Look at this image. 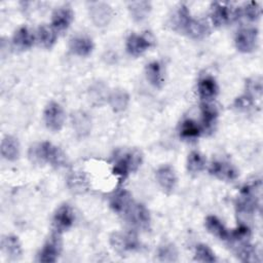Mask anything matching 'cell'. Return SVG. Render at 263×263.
<instances>
[{
	"label": "cell",
	"instance_id": "1",
	"mask_svg": "<svg viewBox=\"0 0 263 263\" xmlns=\"http://www.w3.org/2000/svg\"><path fill=\"white\" fill-rule=\"evenodd\" d=\"M29 157L37 163H48L54 167H62L67 164L66 154L55 145L49 142L37 143L30 147Z\"/></svg>",
	"mask_w": 263,
	"mask_h": 263
},
{
	"label": "cell",
	"instance_id": "2",
	"mask_svg": "<svg viewBox=\"0 0 263 263\" xmlns=\"http://www.w3.org/2000/svg\"><path fill=\"white\" fill-rule=\"evenodd\" d=\"M142 153L141 151L134 149L130 150L122 155L113 167V174L120 177L121 179H124L130 172H136L138 167L142 163Z\"/></svg>",
	"mask_w": 263,
	"mask_h": 263
},
{
	"label": "cell",
	"instance_id": "3",
	"mask_svg": "<svg viewBox=\"0 0 263 263\" xmlns=\"http://www.w3.org/2000/svg\"><path fill=\"white\" fill-rule=\"evenodd\" d=\"M44 122L48 129L59 132L62 129L65 122V112L57 102H49L43 112Z\"/></svg>",
	"mask_w": 263,
	"mask_h": 263
},
{
	"label": "cell",
	"instance_id": "4",
	"mask_svg": "<svg viewBox=\"0 0 263 263\" xmlns=\"http://www.w3.org/2000/svg\"><path fill=\"white\" fill-rule=\"evenodd\" d=\"M59 232L52 233L38 254V261L44 263L55 262L62 251V240Z\"/></svg>",
	"mask_w": 263,
	"mask_h": 263
},
{
	"label": "cell",
	"instance_id": "5",
	"mask_svg": "<svg viewBox=\"0 0 263 263\" xmlns=\"http://www.w3.org/2000/svg\"><path fill=\"white\" fill-rule=\"evenodd\" d=\"M238 51L243 53L252 52L258 43V30L256 28H243L239 30L234 39Z\"/></svg>",
	"mask_w": 263,
	"mask_h": 263
},
{
	"label": "cell",
	"instance_id": "6",
	"mask_svg": "<svg viewBox=\"0 0 263 263\" xmlns=\"http://www.w3.org/2000/svg\"><path fill=\"white\" fill-rule=\"evenodd\" d=\"M125 219L135 227L147 230L150 226V214L147 208L141 203H133L129 211L124 216Z\"/></svg>",
	"mask_w": 263,
	"mask_h": 263
},
{
	"label": "cell",
	"instance_id": "7",
	"mask_svg": "<svg viewBox=\"0 0 263 263\" xmlns=\"http://www.w3.org/2000/svg\"><path fill=\"white\" fill-rule=\"evenodd\" d=\"M112 248L118 253H126L135 251L139 248V240L134 233L114 232L110 236Z\"/></svg>",
	"mask_w": 263,
	"mask_h": 263
},
{
	"label": "cell",
	"instance_id": "8",
	"mask_svg": "<svg viewBox=\"0 0 263 263\" xmlns=\"http://www.w3.org/2000/svg\"><path fill=\"white\" fill-rule=\"evenodd\" d=\"M74 212L69 204H62L54 213L52 224L55 232L62 233L68 230L74 223Z\"/></svg>",
	"mask_w": 263,
	"mask_h": 263
},
{
	"label": "cell",
	"instance_id": "9",
	"mask_svg": "<svg viewBox=\"0 0 263 263\" xmlns=\"http://www.w3.org/2000/svg\"><path fill=\"white\" fill-rule=\"evenodd\" d=\"M238 11L239 10H233L231 7H229L228 4L214 2L212 4V11H211V17H212L213 24L217 27L226 25L232 18L236 17Z\"/></svg>",
	"mask_w": 263,
	"mask_h": 263
},
{
	"label": "cell",
	"instance_id": "10",
	"mask_svg": "<svg viewBox=\"0 0 263 263\" xmlns=\"http://www.w3.org/2000/svg\"><path fill=\"white\" fill-rule=\"evenodd\" d=\"M89 15L96 26L105 27L110 23L113 10L107 3L92 2L89 6Z\"/></svg>",
	"mask_w": 263,
	"mask_h": 263
},
{
	"label": "cell",
	"instance_id": "11",
	"mask_svg": "<svg viewBox=\"0 0 263 263\" xmlns=\"http://www.w3.org/2000/svg\"><path fill=\"white\" fill-rule=\"evenodd\" d=\"M155 178L165 193L170 194L175 190L177 185V176L171 165H162L158 167L155 172Z\"/></svg>",
	"mask_w": 263,
	"mask_h": 263
},
{
	"label": "cell",
	"instance_id": "12",
	"mask_svg": "<svg viewBox=\"0 0 263 263\" xmlns=\"http://www.w3.org/2000/svg\"><path fill=\"white\" fill-rule=\"evenodd\" d=\"M152 45V40L148 35L132 34L126 40V50L130 55L139 57Z\"/></svg>",
	"mask_w": 263,
	"mask_h": 263
},
{
	"label": "cell",
	"instance_id": "13",
	"mask_svg": "<svg viewBox=\"0 0 263 263\" xmlns=\"http://www.w3.org/2000/svg\"><path fill=\"white\" fill-rule=\"evenodd\" d=\"M134 201L132 199V195L126 190H119L114 193L110 198V206L111 209L117 213L118 215L125 216L133 205Z\"/></svg>",
	"mask_w": 263,
	"mask_h": 263
},
{
	"label": "cell",
	"instance_id": "14",
	"mask_svg": "<svg viewBox=\"0 0 263 263\" xmlns=\"http://www.w3.org/2000/svg\"><path fill=\"white\" fill-rule=\"evenodd\" d=\"M74 18V13L72 9L68 6H63L55 9L51 16L52 28L58 32H63L67 30Z\"/></svg>",
	"mask_w": 263,
	"mask_h": 263
},
{
	"label": "cell",
	"instance_id": "15",
	"mask_svg": "<svg viewBox=\"0 0 263 263\" xmlns=\"http://www.w3.org/2000/svg\"><path fill=\"white\" fill-rule=\"evenodd\" d=\"M210 174L225 181H233L238 176L237 170L226 161H214L210 166Z\"/></svg>",
	"mask_w": 263,
	"mask_h": 263
},
{
	"label": "cell",
	"instance_id": "16",
	"mask_svg": "<svg viewBox=\"0 0 263 263\" xmlns=\"http://www.w3.org/2000/svg\"><path fill=\"white\" fill-rule=\"evenodd\" d=\"M72 125L75 130V134L80 137H86L91 129V118L89 115L81 110L75 111L72 113Z\"/></svg>",
	"mask_w": 263,
	"mask_h": 263
},
{
	"label": "cell",
	"instance_id": "17",
	"mask_svg": "<svg viewBox=\"0 0 263 263\" xmlns=\"http://www.w3.org/2000/svg\"><path fill=\"white\" fill-rule=\"evenodd\" d=\"M182 31L187 33V35L193 39H202L210 33V28L205 23L190 16Z\"/></svg>",
	"mask_w": 263,
	"mask_h": 263
},
{
	"label": "cell",
	"instance_id": "18",
	"mask_svg": "<svg viewBox=\"0 0 263 263\" xmlns=\"http://www.w3.org/2000/svg\"><path fill=\"white\" fill-rule=\"evenodd\" d=\"M70 49L79 57H87L93 49V43L90 38L78 35L70 40Z\"/></svg>",
	"mask_w": 263,
	"mask_h": 263
},
{
	"label": "cell",
	"instance_id": "19",
	"mask_svg": "<svg viewBox=\"0 0 263 263\" xmlns=\"http://www.w3.org/2000/svg\"><path fill=\"white\" fill-rule=\"evenodd\" d=\"M146 78L156 88H160L164 83V73L162 66L159 62H151L146 66L145 69Z\"/></svg>",
	"mask_w": 263,
	"mask_h": 263
},
{
	"label": "cell",
	"instance_id": "20",
	"mask_svg": "<svg viewBox=\"0 0 263 263\" xmlns=\"http://www.w3.org/2000/svg\"><path fill=\"white\" fill-rule=\"evenodd\" d=\"M198 95L204 103H208L209 101L213 100L217 93H218V85L215 81L214 78L206 76L201 78L198 81V86H197Z\"/></svg>",
	"mask_w": 263,
	"mask_h": 263
},
{
	"label": "cell",
	"instance_id": "21",
	"mask_svg": "<svg viewBox=\"0 0 263 263\" xmlns=\"http://www.w3.org/2000/svg\"><path fill=\"white\" fill-rule=\"evenodd\" d=\"M1 155L9 161H14L20 156V143L12 136H5L1 142Z\"/></svg>",
	"mask_w": 263,
	"mask_h": 263
},
{
	"label": "cell",
	"instance_id": "22",
	"mask_svg": "<svg viewBox=\"0 0 263 263\" xmlns=\"http://www.w3.org/2000/svg\"><path fill=\"white\" fill-rule=\"evenodd\" d=\"M34 40L35 37L33 33L27 27H21L18 30L15 31L12 37L13 45L21 50H26L32 47V45L34 44Z\"/></svg>",
	"mask_w": 263,
	"mask_h": 263
},
{
	"label": "cell",
	"instance_id": "23",
	"mask_svg": "<svg viewBox=\"0 0 263 263\" xmlns=\"http://www.w3.org/2000/svg\"><path fill=\"white\" fill-rule=\"evenodd\" d=\"M2 251L13 260L18 259L22 256V247L20 240L14 235H7L2 238L1 241Z\"/></svg>",
	"mask_w": 263,
	"mask_h": 263
},
{
	"label": "cell",
	"instance_id": "24",
	"mask_svg": "<svg viewBox=\"0 0 263 263\" xmlns=\"http://www.w3.org/2000/svg\"><path fill=\"white\" fill-rule=\"evenodd\" d=\"M108 101L113 111L121 112L126 109L129 102V96L124 89H114L109 95Z\"/></svg>",
	"mask_w": 263,
	"mask_h": 263
},
{
	"label": "cell",
	"instance_id": "25",
	"mask_svg": "<svg viewBox=\"0 0 263 263\" xmlns=\"http://www.w3.org/2000/svg\"><path fill=\"white\" fill-rule=\"evenodd\" d=\"M236 255L242 262H259V254L254 246L249 241H243L235 245Z\"/></svg>",
	"mask_w": 263,
	"mask_h": 263
},
{
	"label": "cell",
	"instance_id": "26",
	"mask_svg": "<svg viewBox=\"0 0 263 263\" xmlns=\"http://www.w3.org/2000/svg\"><path fill=\"white\" fill-rule=\"evenodd\" d=\"M128 10L134 21L142 22L148 16L151 10V3L148 1H133L128 3Z\"/></svg>",
	"mask_w": 263,
	"mask_h": 263
},
{
	"label": "cell",
	"instance_id": "27",
	"mask_svg": "<svg viewBox=\"0 0 263 263\" xmlns=\"http://www.w3.org/2000/svg\"><path fill=\"white\" fill-rule=\"evenodd\" d=\"M205 227L208 231L218 237L219 239L226 240L228 239L229 232L223 225V223L216 216H208L205 219Z\"/></svg>",
	"mask_w": 263,
	"mask_h": 263
},
{
	"label": "cell",
	"instance_id": "28",
	"mask_svg": "<svg viewBox=\"0 0 263 263\" xmlns=\"http://www.w3.org/2000/svg\"><path fill=\"white\" fill-rule=\"evenodd\" d=\"M37 41L44 48H51L57 41V33L53 28L42 25L37 30Z\"/></svg>",
	"mask_w": 263,
	"mask_h": 263
},
{
	"label": "cell",
	"instance_id": "29",
	"mask_svg": "<svg viewBox=\"0 0 263 263\" xmlns=\"http://www.w3.org/2000/svg\"><path fill=\"white\" fill-rule=\"evenodd\" d=\"M68 187L75 193H83L88 188V181L81 172H73L67 180Z\"/></svg>",
	"mask_w": 263,
	"mask_h": 263
},
{
	"label": "cell",
	"instance_id": "30",
	"mask_svg": "<svg viewBox=\"0 0 263 263\" xmlns=\"http://www.w3.org/2000/svg\"><path fill=\"white\" fill-rule=\"evenodd\" d=\"M205 166V158L197 151H192L187 158V170L192 175L199 174Z\"/></svg>",
	"mask_w": 263,
	"mask_h": 263
},
{
	"label": "cell",
	"instance_id": "31",
	"mask_svg": "<svg viewBox=\"0 0 263 263\" xmlns=\"http://www.w3.org/2000/svg\"><path fill=\"white\" fill-rule=\"evenodd\" d=\"M200 135L199 125L192 119H186L182 122L180 136L185 140H195Z\"/></svg>",
	"mask_w": 263,
	"mask_h": 263
},
{
	"label": "cell",
	"instance_id": "32",
	"mask_svg": "<svg viewBox=\"0 0 263 263\" xmlns=\"http://www.w3.org/2000/svg\"><path fill=\"white\" fill-rule=\"evenodd\" d=\"M217 117H218V110L216 109V107L209 103H203L201 106V119H202L203 126L206 129L212 128L216 122Z\"/></svg>",
	"mask_w": 263,
	"mask_h": 263
},
{
	"label": "cell",
	"instance_id": "33",
	"mask_svg": "<svg viewBox=\"0 0 263 263\" xmlns=\"http://www.w3.org/2000/svg\"><path fill=\"white\" fill-rule=\"evenodd\" d=\"M158 259L161 262H176L178 260V251L175 245L173 243H164L159 247L158 252Z\"/></svg>",
	"mask_w": 263,
	"mask_h": 263
},
{
	"label": "cell",
	"instance_id": "34",
	"mask_svg": "<svg viewBox=\"0 0 263 263\" xmlns=\"http://www.w3.org/2000/svg\"><path fill=\"white\" fill-rule=\"evenodd\" d=\"M194 260L197 262H202V263H213L215 262L216 256L214 252L210 249L209 246L204 243H199L195 248V255H194Z\"/></svg>",
	"mask_w": 263,
	"mask_h": 263
},
{
	"label": "cell",
	"instance_id": "35",
	"mask_svg": "<svg viewBox=\"0 0 263 263\" xmlns=\"http://www.w3.org/2000/svg\"><path fill=\"white\" fill-rule=\"evenodd\" d=\"M89 93H90V98L91 100L96 103V104H103L106 99L108 100L109 99V95H108V91H107V87L104 83L102 82H98V83H95L90 89H89Z\"/></svg>",
	"mask_w": 263,
	"mask_h": 263
},
{
	"label": "cell",
	"instance_id": "36",
	"mask_svg": "<svg viewBox=\"0 0 263 263\" xmlns=\"http://www.w3.org/2000/svg\"><path fill=\"white\" fill-rule=\"evenodd\" d=\"M243 15L250 21H257L261 15V7L257 2H249L242 8Z\"/></svg>",
	"mask_w": 263,
	"mask_h": 263
},
{
	"label": "cell",
	"instance_id": "37",
	"mask_svg": "<svg viewBox=\"0 0 263 263\" xmlns=\"http://www.w3.org/2000/svg\"><path fill=\"white\" fill-rule=\"evenodd\" d=\"M254 105V101H253V97L250 96L249 93L243 95L239 98H237L234 102V106L241 111H248L250 110Z\"/></svg>",
	"mask_w": 263,
	"mask_h": 263
},
{
	"label": "cell",
	"instance_id": "38",
	"mask_svg": "<svg viewBox=\"0 0 263 263\" xmlns=\"http://www.w3.org/2000/svg\"><path fill=\"white\" fill-rule=\"evenodd\" d=\"M248 90L249 95L252 97H261L262 92V82L260 78H254L252 80H249L248 82Z\"/></svg>",
	"mask_w": 263,
	"mask_h": 263
}]
</instances>
